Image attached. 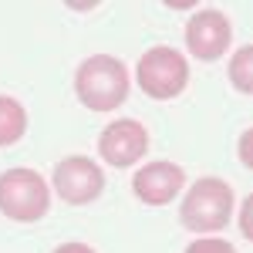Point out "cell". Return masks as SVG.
Returning <instances> with one entry per match:
<instances>
[{
    "mask_svg": "<svg viewBox=\"0 0 253 253\" xmlns=\"http://www.w3.org/2000/svg\"><path fill=\"white\" fill-rule=\"evenodd\" d=\"M128 68L112 54H91L75 75V95L91 112H115L128 98Z\"/></svg>",
    "mask_w": 253,
    "mask_h": 253,
    "instance_id": "6da1fadb",
    "label": "cell"
},
{
    "mask_svg": "<svg viewBox=\"0 0 253 253\" xmlns=\"http://www.w3.org/2000/svg\"><path fill=\"white\" fill-rule=\"evenodd\" d=\"M230 216H233V189L226 179H216V175L196 179L179 206L182 226L193 233H216L230 223Z\"/></svg>",
    "mask_w": 253,
    "mask_h": 253,
    "instance_id": "7a4b0ae2",
    "label": "cell"
},
{
    "mask_svg": "<svg viewBox=\"0 0 253 253\" xmlns=\"http://www.w3.org/2000/svg\"><path fill=\"white\" fill-rule=\"evenodd\" d=\"M51 210V186L38 169H7L0 172V213L17 223H38Z\"/></svg>",
    "mask_w": 253,
    "mask_h": 253,
    "instance_id": "3957f363",
    "label": "cell"
},
{
    "mask_svg": "<svg viewBox=\"0 0 253 253\" xmlns=\"http://www.w3.org/2000/svg\"><path fill=\"white\" fill-rule=\"evenodd\" d=\"M138 88L156 101L179 98L189 84V58L175 47H149L135 68Z\"/></svg>",
    "mask_w": 253,
    "mask_h": 253,
    "instance_id": "277c9868",
    "label": "cell"
},
{
    "mask_svg": "<svg viewBox=\"0 0 253 253\" xmlns=\"http://www.w3.org/2000/svg\"><path fill=\"white\" fill-rule=\"evenodd\" d=\"M105 189V172L95 159L88 156H68L54 166V193L71 206L95 203Z\"/></svg>",
    "mask_w": 253,
    "mask_h": 253,
    "instance_id": "5b68a950",
    "label": "cell"
},
{
    "mask_svg": "<svg viewBox=\"0 0 253 253\" xmlns=\"http://www.w3.org/2000/svg\"><path fill=\"white\" fill-rule=\"evenodd\" d=\"M230 41H233V27H230V17L223 10H213V7H203L196 10L189 24H186V47L189 54L199 61H216L230 51Z\"/></svg>",
    "mask_w": 253,
    "mask_h": 253,
    "instance_id": "8992f818",
    "label": "cell"
},
{
    "mask_svg": "<svg viewBox=\"0 0 253 253\" xmlns=\"http://www.w3.org/2000/svg\"><path fill=\"white\" fill-rule=\"evenodd\" d=\"M149 152V132L135 118H115L98 138V156L115 169H128Z\"/></svg>",
    "mask_w": 253,
    "mask_h": 253,
    "instance_id": "52a82bcc",
    "label": "cell"
},
{
    "mask_svg": "<svg viewBox=\"0 0 253 253\" xmlns=\"http://www.w3.org/2000/svg\"><path fill=\"white\" fill-rule=\"evenodd\" d=\"M186 189V172L175 162H149L142 166L132 179V193L145 203V206H166Z\"/></svg>",
    "mask_w": 253,
    "mask_h": 253,
    "instance_id": "ba28073f",
    "label": "cell"
},
{
    "mask_svg": "<svg viewBox=\"0 0 253 253\" xmlns=\"http://www.w3.org/2000/svg\"><path fill=\"white\" fill-rule=\"evenodd\" d=\"M27 132V112L17 98L10 95H0V149L20 142Z\"/></svg>",
    "mask_w": 253,
    "mask_h": 253,
    "instance_id": "9c48e42d",
    "label": "cell"
},
{
    "mask_svg": "<svg viewBox=\"0 0 253 253\" xmlns=\"http://www.w3.org/2000/svg\"><path fill=\"white\" fill-rule=\"evenodd\" d=\"M226 75H230V81H233L236 91H243V95H253V44L240 47L233 58H230V68H226Z\"/></svg>",
    "mask_w": 253,
    "mask_h": 253,
    "instance_id": "30bf717a",
    "label": "cell"
},
{
    "mask_svg": "<svg viewBox=\"0 0 253 253\" xmlns=\"http://www.w3.org/2000/svg\"><path fill=\"white\" fill-rule=\"evenodd\" d=\"M186 253H236V247L226 243V240H216V236H199V240L189 243Z\"/></svg>",
    "mask_w": 253,
    "mask_h": 253,
    "instance_id": "8fae6325",
    "label": "cell"
},
{
    "mask_svg": "<svg viewBox=\"0 0 253 253\" xmlns=\"http://www.w3.org/2000/svg\"><path fill=\"white\" fill-rule=\"evenodd\" d=\"M240 233L253 243V193L243 199V210H240Z\"/></svg>",
    "mask_w": 253,
    "mask_h": 253,
    "instance_id": "7c38bea8",
    "label": "cell"
},
{
    "mask_svg": "<svg viewBox=\"0 0 253 253\" xmlns=\"http://www.w3.org/2000/svg\"><path fill=\"white\" fill-rule=\"evenodd\" d=\"M236 152H240V162L247 166V169H253V125L240 135V145H236Z\"/></svg>",
    "mask_w": 253,
    "mask_h": 253,
    "instance_id": "4fadbf2b",
    "label": "cell"
},
{
    "mask_svg": "<svg viewBox=\"0 0 253 253\" xmlns=\"http://www.w3.org/2000/svg\"><path fill=\"white\" fill-rule=\"evenodd\" d=\"M54 253H95L88 243H61V247H54Z\"/></svg>",
    "mask_w": 253,
    "mask_h": 253,
    "instance_id": "5bb4252c",
    "label": "cell"
},
{
    "mask_svg": "<svg viewBox=\"0 0 253 253\" xmlns=\"http://www.w3.org/2000/svg\"><path fill=\"white\" fill-rule=\"evenodd\" d=\"M169 7H175V10H186V7H196V0H169Z\"/></svg>",
    "mask_w": 253,
    "mask_h": 253,
    "instance_id": "9a60e30c",
    "label": "cell"
}]
</instances>
